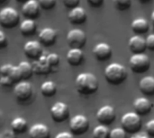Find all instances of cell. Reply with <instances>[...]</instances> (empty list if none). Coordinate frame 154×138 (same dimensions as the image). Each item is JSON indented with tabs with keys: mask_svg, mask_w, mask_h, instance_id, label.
Masks as SVG:
<instances>
[{
	"mask_svg": "<svg viewBox=\"0 0 154 138\" xmlns=\"http://www.w3.org/2000/svg\"><path fill=\"white\" fill-rule=\"evenodd\" d=\"M76 89L82 95L94 94L98 89V80L92 73H81L76 78Z\"/></svg>",
	"mask_w": 154,
	"mask_h": 138,
	"instance_id": "obj_1",
	"label": "cell"
},
{
	"mask_svg": "<svg viewBox=\"0 0 154 138\" xmlns=\"http://www.w3.org/2000/svg\"><path fill=\"white\" fill-rule=\"evenodd\" d=\"M127 70L125 66L118 63H112L106 67L105 78L106 82L113 85H119L125 81Z\"/></svg>",
	"mask_w": 154,
	"mask_h": 138,
	"instance_id": "obj_2",
	"label": "cell"
},
{
	"mask_svg": "<svg viewBox=\"0 0 154 138\" xmlns=\"http://www.w3.org/2000/svg\"><path fill=\"white\" fill-rule=\"evenodd\" d=\"M122 128L128 134H137L142 128V119L136 112H127L121 118Z\"/></svg>",
	"mask_w": 154,
	"mask_h": 138,
	"instance_id": "obj_3",
	"label": "cell"
},
{
	"mask_svg": "<svg viewBox=\"0 0 154 138\" xmlns=\"http://www.w3.org/2000/svg\"><path fill=\"white\" fill-rule=\"evenodd\" d=\"M129 65L134 73L143 74L148 71L151 66L150 58L144 53L134 54L129 60Z\"/></svg>",
	"mask_w": 154,
	"mask_h": 138,
	"instance_id": "obj_4",
	"label": "cell"
},
{
	"mask_svg": "<svg viewBox=\"0 0 154 138\" xmlns=\"http://www.w3.org/2000/svg\"><path fill=\"white\" fill-rule=\"evenodd\" d=\"M19 22V13L13 7H5L0 11V24L6 29L15 27Z\"/></svg>",
	"mask_w": 154,
	"mask_h": 138,
	"instance_id": "obj_5",
	"label": "cell"
},
{
	"mask_svg": "<svg viewBox=\"0 0 154 138\" xmlns=\"http://www.w3.org/2000/svg\"><path fill=\"white\" fill-rule=\"evenodd\" d=\"M69 129L73 135L82 136L89 129L88 119L84 115H76L69 121Z\"/></svg>",
	"mask_w": 154,
	"mask_h": 138,
	"instance_id": "obj_6",
	"label": "cell"
},
{
	"mask_svg": "<svg viewBox=\"0 0 154 138\" xmlns=\"http://www.w3.org/2000/svg\"><path fill=\"white\" fill-rule=\"evenodd\" d=\"M67 40L71 48H81L87 42V36L82 30L72 29L67 34Z\"/></svg>",
	"mask_w": 154,
	"mask_h": 138,
	"instance_id": "obj_7",
	"label": "cell"
},
{
	"mask_svg": "<svg viewBox=\"0 0 154 138\" xmlns=\"http://www.w3.org/2000/svg\"><path fill=\"white\" fill-rule=\"evenodd\" d=\"M51 116L53 121L57 123L66 121L69 117V110L68 105L62 101L56 102L51 108Z\"/></svg>",
	"mask_w": 154,
	"mask_h": 138,
	"instance_id": "obj_8",
	"label": "cell"
},
{
	"mask_svg": "<svg viewBox=\"0 0 154 138\" xmlns=\"http://www.w3.org/2000/svg\"><path fill=\"white\" fill-rule=\"evenodd\" d=\"M116 118L115 109L110 105H105L101 107L97 112V119L100 125L109 126Z\"/></svg>",
	"mask_w": 154,
	"mask_h": 138,
	"instance_id": "obj_9",
	"label": "cell"
},
{
	"mask_svg": "<svg viewBox=\"0 0 154 138\" xmlns=\"http://www.w3.org/2000/svg\"><path fill=\"white\" fill-rule=\"evenodd\" d=\"M14 93L19 101L24 102L32 97V87L30 83L26 81H21L14 86Z\"/></svg>",
	"mask_w": 154,
	"mask_h": 138,
	"instance_id": "obj_10",
	"label": "cell"
},
{
	"mask_svg": "<svg viewBox=\"0 0 154 138\" xmlns=\"http://www.w3.org/2000/svg\"><path fill=\"white\" fill-rule=\"evenodd\" d=\"M23 51L27 57L34 60L39 59L42 56V48L41 42L36 40H31L26 42L23 47Z\"/></svg>",
	"mask_w": 154,
	"mask_h": 138,
	"instance_id": "obj_11",
	"label": "cell"
},
{
	"mask_svg": "<svg viewBox=\"0 0 154 138\" xmlns=\"http://www.w3.org/2000/svg\"><path fill=\"white\" fill-rule=\"evenodd\" d=\"M93 53L97 60L106 61L108 60L112 56V48L109 44L101 42L94 47Z\"/></svg>",
	"mask_w": 154,
	"mask_h": 138,
	"instance_id": "obj_12",
	"label": "cell"
},
{
	"mask_svg": "<svg viewBox=\"0 0 154 138\" xmlns=\"http://www.w3.org/2000/svg\"><path fill=\"white\" fill-rule=\"evenodd\" d=\"M128 46H129V49L134 54L144 53L145 49L147 48L146 39H143L140 35H134L130 38L128 41Z\"/></svg>",
	"mask_w": 154,
	"mask_h": 138,
	"instance_id": "obj_13",
	"label": "cell"
},
{
	"mask_svg": "<svg viewBox=\"0 0 154 138\" xmlns=\"http://www.w3.org/2000/svg\"><path fill=\"white\" fill-rule=\"evenodd\" d=\"M152 107H153V104L150 101V100L144 97L137 98L134 102V110L140 116H145L149 114L152 111Z\"/></svg>",
	"mask_w": 154,
	"mask_h": 138,
	"instance_id": "obj_14",
	"label": "cell"
},
{
	"mask_svg": "<svg viewBox=\"0 0 154 138\" xmlns=\"http://www.w3.org/2000/svg\"><path fill=\"white\" fill-rule=\"evenodd\" d=\"M40 4L36 0H29L23 4L22 12L23 14L28 19H34L39 15Z\"/></svg>",
	"mask_w": 154,
	"mask_h": 138,
	"instance_id": "obj_15",
	"label": "cell"
},
{
	"mask_svg": "<svg viewBox=\"0 0 154 138\" xmlns=\"http://www.w3.org/2000/svg\"><path fill=\"white\" fill-rule=\"evenodd\" d=\"M50 129L44 124H34L29 129V138H50Z\"/></svg>",
	"mask_w": 154,
	"mask_h": 138,
	"instance_id": "obj_16",
	"label": "cell"
},
{
	"mask_svg": "<svg viewBox=\"0 0 154 138\" xmlns=\"http://www.w3.org/2000/svg\"><path fill=\"white\" fill-rule=\"evenodd\" d=\"M57 39V31L52 28H43L39 33V40L44 46H51Z\"/></svg>",
	"mask_w": 154,
	"mask_h": 138,
	"instance_id": "obj_17",
	"label": "cell"
},
{
	"mask_svg": "<svg viewBox=\"0 0 154 138\" xmlns=\"http://www.w3.org/2000/svg\"><path fill=\"white\" fill-rule=\"evenodd\" d=\"M69 20L72 24H82L87 20V13L81 6H77L69 13Z\"/></svg>",
	"mask_w": 154,
	"mask_h": 138,
	"instance_id": "obj_18",
	"label": "cell"
},
{
	"mask_svg": "<svg viewBox=\"0 0 154 138\" xmlns=\"http://www.w3.org/2000/svg\"><path fill=\"white\" fill-rule=\"evenodd\" d=\"M33 72L38 75H47L51 71V67L47 61L46 56H42L39 59L35 60L32 64Z\"/></svg>",
	"mask_w": 154,
	"mask_h": 138,
	"instance_id": "obj_19",
	"label": "cell"
},
{
	"mask_svg": "<svg viewBox=\"0 0 154 138\" xmlns=\"http://www.w3.org/2000/svg\"><path fill=\"white\" fill-rule=\"evenodd\" d=\"M84 59V53L81 48H71L67 54V61L72 66L81 65Z\"/></svg>",
	"mask_w": 154,
	"mask_h": 138,
	"instance_id": "obj_20",
	"label": "cell"
},
{
	"mask_svg": "<svg viewBox=\"0 0 154 138\" xmlns=\"http://www.w3.org/2000/svg\"><path fill=\"white\" fill-rule=\"evenodd\" d=\"M139 88L144 95L152 96L154 95V77L148 75L143 77L139 83Z\"/></svg>",
	"mask_w": 154,
	"mask_h": 138,
	"instance_id": "obj_21",
	"label": "cell"
},
{
	"mask_svg": "<svg viewBox=\"0 0 154 138\" xmlns=\"http://www.w3.org/2000/svg\"><path fill=\"white\" fill-rule=\"evenodd\" d=\"M132 30L134 32L138 34H143V33H146L149 30V22L146 19L144 18H136L132 22Z\"/></svg>",
	"mask_w": 154,
	"mask_h": 138,
	"instance_id": "obj_22",
	"label": "cell"
},
{
	"mask_svg": "<svg viewBox=\"0 0 154 138\" xmlns=\"http://www.w3.org/2000/svg\"><path fill=\"white\" fill-rule=\"evenodd\" d=\"M37 29V24L33 19H26L20 24V31L23 36L32 35Z\"/></svg>",
	"mask_w": 154,
	"mask_h": 138,
	"instance_id": "obj_23",
	"label": "cell"
},
{
	"mask_svg": "<svg viewBox=\"0 0 154 138\" xmlns=\"http://www.w3.org/2000/svg\"><path fill=\"white\" fill-rule=\"evenodd\" d=\"M11 128L14 133L23 134L27 130L28 124H27V121L23 118L17 117V118L14 119L13 121L11 122Z\"/></svg>",
	"mask_w": 154,
	"mask_h": 138,
	"instance_id": "obj_24",
	"label": "cell"
},
{
	"mask_svg": "<svg viewBox=\"0 0 154 138\" xmlns=\"http://www.w3.org/2000/svg\"><path fill=\"white\" fill-rule=\"evenodd\" d=\"M57 92V86L52 81H46L41 85V92L44 97H52Z\"/></svg>",
	"mask_w": 154,
	"mask_h": 138,
	"instance_id": "obj_25",
	"label": "cell"
},
{
	"mask_svg": "<svg viewBox=\"0 0 154 138\" xmlns=\"http://www.w3.org/2000/svg\"><path fill=\"white\" fill-rule=\"evenodd\" d=\"M18 67L21 71V74H22V77L23 80H27L29 79L32 74L34 73L33 72V67H32V65L30 64L29 62L27 61H21L18 65Z\"/></svg>",
	"mask_w": 154,
	"mask_h": 138,
	"instance_id": "obj_26",
	"label": "cell"
},
{
	"mask_svg": "<svg viewBox=\"0 0 154 138\" xmlns=\"http://www.w3.org/2000/svg\"><path fill=\"white\" fill-rule=\"evenodd\" d=\"M110 132L106 126L98 125L93 130V138H110Z\"/></svg>",
	"mask_w": 154,
	"mask_h": 138,
	"instance_id": "obj_27",
	"label": "cell"
},
{
	"mask_svg": "<svg viewBox=\"0 0 154 138\" xmlns=\"http://www.w3.org/2000/svg\"><path fill=\"white\" fill-rule=\"evenodd\" d=\"M116 9L120 11H125L132 5V0H113Z\"/></svg>",
	"mask_w": 154,
	"mask_h": 138,
	"instance_id": "obj_28",
	"label": "cell"
},
{
	"mask_svg": "<svg viewBox=\"0 0 154 138\" xmlns=\"http://www.w3.org/2000/svg\"><path fill=\"white\" fill-rule=\"evenodd\" d=\"M46 57H47V61H48V63H49V65L51 66V68H54L57 66H59L60 59V57H59L58 54H56V53H50Z\"/></svg>",
	"mask_w": 154,
	"mask_h": 138,
	"instance_id": "obj_29",
	"label": "cell"
},
{
	"mask_svg": "<svg viewBox=\"0 0 154 138\" xmlns=\"http://www.w3.org/2000/svg\"><path fill=\"white\" fill-rule=\"evenodd\" d=\"M9 77L13 80L14 83H19V82H21V80L23 79V77H22V74H21V71H20L18 66H14V67H13V69H12V71L10 73Z\"/></svg>",
	"mask_w": 154,
	"mask_h": 138,
	"instance_id": "obj_30",
	"label": "cell"
},
{
	"mask_svg": "<svg viewBox=\"0 0 154 138\" xmlns=\"http://www.w3.org/2000/svg\"><path fill=\"white\" fill-rule=\"evenodd\" d=\"M126 132L124 128H114L110 132V138H127Z\"/></svg>",
	"mask_w": 154,
	"mask_h": 138,
	"instance_id": "obj_31",
	"label": "cell"
},
{
	"mask_svg": "<svg viewBox=\"0 0 154 138\" xmlns=\"http://www.w3.org/2000/svg\"><path fill=\"white\" fill-rule=\"evenodd\" d=\"M40 6L42 9L45 10H50L53 8L56 4V0H38Z\"/></svg>",
	"mask_w": 154,
	"mask_h": 138,
	"instance_id": "obj_32",
	"label": "cell"
},
{
	"mask_svg": "<svg viewBox=\"0 0 154 138\" xmlns=\"http://www.w3.org/2000/svg\"><path fill=\"white\" fill-rule=\"evenodd\" d=\"M14 66L13 65H10V64H6V65H4L1 66V69H0V72H1V76H9L10 75V73L13 69Z\"/></svg>",
	"mask_w": 154,
	"mask_h": 138,
	"instance_id": "obj_33",
	"label": "cell"
},
{
	"mask_svg": "<svg viewBox=\"0 0 154 138\" xmlns=\"http://www.w3.org/2000/svg\"><path fill=\"white\" fill-rule=\"evenodd\" d=\"M62 1H63L64 5L70 9H73V8L79 6V4L80 3V0H62Z\"/></svg>",
	"mask_w": 154,
	"mask_h": 138,
	"instance_id": "obj_34",
	"label": "cell"
},
{
	"mask_svg": "<svg viewBox=\"0 0 154 138\" xmlns=\"http://www.w3.org/2000/svg\"><path fill=\"white\" fill-rule=\"evenodd\" d=\"M145 129H146V133L152 137H154V119L149 121L146 126H145Z\"/></svg>",
	"mask_w": 154,
	"mask_h": 138,
	"instance_id": "obj_35",
	"label": "cell"
},
{
	"mask_svg": "<svg viewBox=\"0 0 154 138\" xmlns=\"http://www.w3.org/2000/svg\"><path fill=\"white\" fill-rule=\"evenodd\" d=\"M8 45L7 37L3 31H0V48H5Z\"/></svg>",
	"mask_w": 154,
	"mask_h": 138,
	"instance_id": "obj_36",
	"label": "cell"
},
{
	"mask_svg": "<svg viewBox=\"0 0 154 138\" xmlns=\"http://www.w3.org/2000/svg\"><path fill=\"white\" fill-rule=\"evenodd\" d=\"M146 45L147 48L154 51V34H151L146 38Z\"/></svg>",
	"mask_w": 154,
	"mask_h": 138,
	"instance_id": "obj_37",
	"label": "cell"
},
{
	"mask_svg": "<svg viewBox=\"0 0 154 138\" xmlns=\"http://www.w3.org/2000/svg\"><path fill=\"white\" fill-rule=\"evenodd\" d=\"M0 83L3 86H11L14 82L9 76H1Z\"/></svg>",
	"mask_w": 154,
	"mask_h": 138,
	"instance_id": "obj_38",
	"label": "cell"
},
{
	"mask_svg": "<svg viewBox=\"0 0 154 138\" xmlns=\"http://www.w3.org/2000/svg\"><path fill=\"white\" fill-rule=\"evenodd\" d=\"M55 138H75L74 135L71 132H60L59 133Z\"/></svg>",
	"mask_w": 154,
	"mask_h": 138,
	"instance_id": "obj_39",
	"label": "cell"
},
{
	"mask_svg": "<svg viewBox=\"0 0 154 138\" xmlns=\"http://www.w3.org/2000/svg\"><path fill=\"white\" fill-rule=\"evenodd\" d=\"M87 1L93 7H99L104 3V0H87Z\"/></svg>",
	"mask_w": 154,
	"mask_h": 138,
	"instance_id": "obj_40",
	"label": "cell"
},
{
	"mask_svg": "<svg viewBox=\"0 0 154 138\" xmlns=\"http://www.w3.org/2000/svg\"><path fill=\"white\" fill-rule=\"evenodd\" d=\"M131 138H150V136L147 133H137L134 134Z\"/></svg>",
	"mask_w": 154,
	"mask_h": 138,
	"instance_id": "obj_41",
	"label": "cell"
},
{
	"mask_svg": "<svg viewBox=\"0 0 154 138\" xmlns=\"http://www.w3.org/2000/svg\"><path fill=\"white\" fill-rule=\"evenodd\" d=\"M151 18H152V24H153L154 26V11L152 12V15H151Z\"/></svg>",
	"mask_w": 154,
	"mask_h": 138,
	"instance_id": "obj_42",
	"label": "cell"
},
{
	"mask_svg": "<svg viewBox=\"0 0 154 138\" xmlns=\"http://www.w3.org/2000/svg\"><path fill=\"white\" fill-rule=\"evenodd\" d=\"M16 1H18V2H20V3H25V2H27V1H29V0H16Z\"/></svg>",
	"mask_w": 154,
	"mask_h": 138,
	"instance_id": "obj_43",
	"label": "cell"
},
{
	"mask_svg": "<svg viewBox=\"0 0 154 138\" xmlns=\"http://www.w3.org/2000/svg\"><path fill=\"white\" fill-rule=\"evenodd\" d=\"M141 2H143V3H147V2H149L150 0H140Z\"/></svg>",
	"mask_w": 154,
	"mask_h": 138,
	"instance_id": "obj_44",
	"label": "cell"
},
{
	"mask_svg": "<svg viewBox=\"0 0 154 138\" xmlns=\"http://www.w3.org/2000/svg\"><path fill=\"white\" fill-rule=\"evenodd\" d=\"M5 0H0V3H1V4H2V3H4V2H5Z\"/></svg>",
	"mask_w": 154,
	"mask_h": 138,
	"instance_id": "obj_45",
	"label": "cell"
},
{
	"mask_svg": "<svg viewBox=\"0 0 154 138\" xmlns=\"http://www.w3.org/2000/svg\"><path fill=\"white\" fill-rule=\"evenodd\" d=\"M153 66H154V63H153Z\"/></svg>",
	"mask_w": 154,
	"mask_h": 138,
	"instance_id": "obj_46",
	"label": "cell"
}]
</instances>
